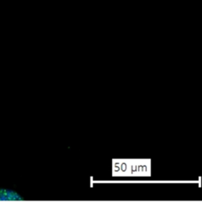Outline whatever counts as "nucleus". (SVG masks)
I'll list each match as a JSON object with an SVG mask.
<instances>
[{"instance_id":"f257e3e1","label":"nucleus","mask_w":202,"mask_h":202,"mask_svg":"<svg viewBox=\"0 0 202 202\" xmlns=\"http://www.w3.org/2000/svg\"><path fill=\"white\" fill-rule=\"evenodd\" d=\"M21 199L20 195L9 189H0V200H16Z\"/></svg>"}]
</instances>
